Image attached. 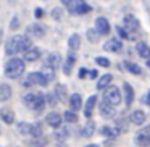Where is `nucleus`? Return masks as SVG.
<instances>
[{
	"label": "nucleus",
	"mask_w": 150,
	"mask_h": 147,
	"mask_svg": "<svg viewBox=\"0 0 150 147\" xmlns=\"http://www.w3.org/2000/svg\"><path fill=\"white\" fill-rule=\"evenodd\" d=\"M28 81L31 82V84H34V86H47V79L44 78V75L40 71H33V73H29V78H28Z\"/></svg>",
	"instance_id": "obj_9"
},
{
	"label": "nucleus",
	"mask_w": 150,
	"mask_h": 147,
	"mask_svg": "<svg viewBox=\"0 0 150 147\" xmlns=\"http://www.w3.org/2000/svg\"><path fill=\"white\" fill-rule=\"evenodd\" d=\"M42 10H40V8H37V10H36V18H42Z\"/></svg>",
	"instance_id": "obj_45"
},
{
	"label": "nucleus",
	"mask_w": 150,
	"mask_h": 147,
	"mask_svg": "<svg viewBox=\"0 0 150 147\" xmlns=\"http://www.w3.org/2000/svg\"><path fill=\"white\" fill-rule=\"evenodd\" d=\"M94 131H95V123H94V121H87L86 126L81 129V136L82 137H92Z\"/></svg>",
	"instance_id": "obj_28"
},
{
	"label": "nucleus",
	"mask_w": 150,
	"mask_h": 147,
	"mask_svg": "<svg viewBox=\"0 0 150 147\" xmlns=\"http://www.w3.org/2000/svg\"><path fill=\"white\" fill-rule=\"evenodd\" d=\"M55 94H47V95H44V100H45V102H49V104L50 105H55L57 104V102H58V100H55Z\"/></svg>",
	"instance_id": "obj_41"
},
{
	"label": "nucleus",
	"mask_w": 150,
	"mask_h": 147,
	"mask_svg": "<svg viewBox=\"0 0 150 147\" xmlns=\"http://www.w3.org/2000/svg\"><path fill=\"white\" fill-rule=\"evenodd\" d=\"M86 147H100L98 144H89V146H86Z\"/></svg>",
	"instance_id": "obj_48"
},
{
	"label": "nucleus",
	"mask_w": 150,
	"mask_h": 147,
	"mask_svg": "<svg viewBox=\"0 0 150 147\" xmlns=\"http://www.w3.org/2000/svg\"><path fill=\"white\" fill-rule=\"evenodd\" d=\"M123 89H124V100H126V105L131 107L134 102V89L129 82H123Z\"/></svg>",
	"instance_id": "obj_14"
},
{
	"label": "nucleus",
	"mask_w": 150,
	"mask_h": 147,
	"mask_svg": "<svg viewBox=\"0 0 150 147\" xmlns=\"http://www.w3.org/2000/svg\"><path fill=\"white\" fill-rule=\"evenodd\" d=\"M18 42H20V36H13L11 39H8L7 45H5V53H7V55H15V53H18Z\"/></svg>",
	"instance_id": "obj_11"
},
{
	"label": "nucleus",
	"mask_w": 150,
	"mask_h": 147,
	"mask_svg": "<svg viewBox=\"0 0 150 147\" xmlns=\"http://www.w3.org/2000/svg\"><path fill=\"white\" fill-rule=\"evenodd\" d=\"M65 120L68 121V123H76V121H78V115H76V111H73V110L65 111Z\"/></svg>",
	"instance_id": "obj_37"
},
{
	"label": "nucleus",
	"mask_w": 150,
	"mask_h": 147,
	"mask_svg": "<svg viewBox=\"0 0 150 147\" xmlns=\"http://www.w3.org/2000/svg\"><path fill=\"white\" fill-rule=\"evenodd\" d=\"M74 63H76V55H74V52H69L68 53V57H66V62H65V65H63V71H65V75H69L71 73V68L74 66Z\"/></svg>",
	"instance_id": "obj_21"
},
{
	"label": "nucleus",
	"mask_w": 150,
	"mask_h": 147,
	"mask_svg": "<svg viewBox=\"0 0 150 147\" xmlns=\"http://www.w3.org/2000/svg\"><path fill=\"white\" fill-rule=\"evenodd\" d=\"M134 142L139 147H149L150 146V129H149V126H145L142 131H139V133L136 134Z\"/></svg>",
	"instance_id": "obj_5"
},
{
	"label": "nucleus",
	"mask_w": 150,
	"mask_h": 147,
	"mask_svg": "<svg viewBox=\"0 0 150 147\" xmlns=\"http://www.w3.org/2000/svg\"><path fill=\"white\" fill-rule=\"evenodd\" d=\"M111 81H113V76H111L110 73H107V75H103V76H100V78H98L97 86H95V87H97L98 91H100V89H105L107 86L111 84Z\"/></svg>",
	"instance_id": "obj_23"
},
{
	"label": "nucleus",
	"mask_w": 150,
	"mask_h": 147,
	"mask_svg": "<svg viewBox=\"0 0 150 147\" xmlns=\"http://www.w3.org/2000/svg\"><path fill=\"white\" fill-rule=\"evenodd\" d=\"M124 68L131 73V75H142V68H140L137 63H132V62H124Z\"/></svg>",
	"instance_id": "obj_29"
},
{
	"label": "nucleus",
	"mask_w": 150,
	"mask_h": 147,
	"mask_svg": "<svg viewBox=\"0 0 150 147\" xmlns=\"http://www.w3.org/2000/svg\"><path fill=\"white\" fill-rule=\"evenodd\" d=\"M2 37H4V31L0 29V42H2Z\"/></svg>",
	"instance_id": "obj_49"
},
{
	"label": "nucleus",
	"mask_w": 150,
	"mask_h": 147,
	"mask_svg": "<svg viewBox=\"0 0 150 147\" xmlns=\"http://www.w3.org/2000/svg\"><path fill=\"white\" fill-rule=\"evenodd\" d=\"M45 121H47V124H49V126H52V128H58L60 124H62L63 118L60 116V113H57V111H52V113L47 115Z\"/></svg>",
	"instance_id": "obj_16"
},
{
	"label": "nucleus",
	"mask_w": 150,
	"mask_h": 147,
	"mask_svg": "<svg viewBox=\"0 0 150 147\" xmlns=\"http://www.w3.org/2000/svg\"><path fill=\"white\" fill-rule=\"evenodd\" d=\"M121 47H123L121 40H118V39H110V40H107V42H105L103 50H107V52H120Z\"/></svg>",
	"instance_id": "obj_17"
},
{
	"label": "nucleus",
	"mask_w": 150,
	"mask_h": 147,
	"mask_svg": "<svg viewBox=\"0 0 150 147\" xmlns=\"http://www.w3.org/2000/svg\"><path fill=\"white\" fill-rule=\"evenodd\" d=\"M116 31H118V34H120V37H123V39H129V34H127L123 28H116Z\"/></svg>",
	"instance_id": "obj_42"
},
{
	"label": "nucleus",
	"mask_w": 150,
	"mask_h": 147,
	"mask_svg": "<svg viewBox=\"0 0 150 147\" xmlns=\"http://www.w3.org/2000/svg\"><path fill=\"white\" fill-rule=\"evenodd\" d=\"M129 120H131V123L136 124V126H142V124L145 123V120H147L145 111H142V110H134L132 113H131Z\"/></svg>",
	"instance_id": "obj_10"
},
{
	"label": "nucleus",
	"mask_w": 150,
	"mask_h": 147,
	"mask_svg": "<svg viewBox=\"0 0 150 147\" xmlns=\"http://www.w3.org/2000/svg\"><path fill=\"white\" fill-rule=\"evenodd\" d=\"M13 91L8 84H0V102H7L8 99L11 97Z\"/></svg>",
	"instance_id": "obj_24"
},
{
	"label": "nucleus",
	"mask_w": 150,
	"mask_h": 147,
	"mask_svg": "<svg viewBox=\"0 0 150 147\" xmlns=\"http://www.w3.org/2000/svg\"><path fill=\"white\" fill-rule=\"evenodd\" d=\"M100 133L102 134H107L108 137H116V136H120L121 128H118V126H115V128H102Z\"/></svg>",
	"instance_id": "obj_33"
},
{
	"label": "nucleus",
	"mask_w": 150,
	"mask_h": 147,
	"mask_svg": "<svg viewBox=\"0 0 150 147\" xmlns=\"http://www.w3.org/2000/svg\"><path fill=\"white\" fill-rule=\"evenodd\" d=\"M86 37H87L91 42H98V37H100V34H98L95 29H89L87 33H86Z\"/></svg>",
	"instance_id": "obj_36"
},
{
	"label": "nucleus",
	"mask_w": 150,
	"mask_h": 147,
	"mask_svg": "<svg viewBox=\"0 0 150 147\" xmlns=\"http://www.w3.org/2000/svg\"><path fill=\"white\" fill-rule=\"evenodd\" d=\"M100 115H102L103 118H107V120H110V118H113L115 115H116V110L113 108V105L103 102V104L100 105Z\"/></svg>",
	"instance_id": "obj_15"
},
{
	"label": "nucleus",
	"mask_w": 150,
	"mask_h": 147,
	"mask_svg": "<svg viewBox=\"0 0 150 147\" xmlns=\"http://www.w3.org/2000/svg\"><path fill=\"white\" fill-rule=\"evenodd\" d=\"M0 118H2V121H4V123L13 124L15 113H13V110H10V108H2V110H0Z\"/></svg>",
	"instance_id": "obj_20"
},
{
	"label": "nucleus",
	"mask_w": 150,
	"mask_h": 147,
	"mask_svg": "<svg viewBox=\"0 0 150 147\" xmlns=\"http://www.w3.org/2000/svg\"><path fill=\"white\" fill-rule=\"evenodd\" d=\"M62 16H63V8H60V7L53 8V11H52V18H53V20L60 21V20H62Z\"/></svg>",
	"instance_id": "obj_38"
},
{
	"label": "nucleus",
	"mask_w": 150,
	"mask_h": 147,
	"mask_svg": "<svg viewBox=\"0 0 150 147\" xmlns=\"http://www.w3.org/2000/svg\"><path fill=\"white\" fill-rule=\"evenodd\" d=\"M26 34H28V37H36V39H40V37H44V34H45V26L40 24V23H33V24L28 26Z\"/></svg>",
	"instance_id": "obj_6"
},
{
	"label": "nucleus",
	"mask_w": 150,
	"mask_h": 147,
	"mask_svg": "<svg viewBox=\"0 0 150 147\" xmlns=\"http://www.w3.org/2000/svg\"><path fill=\"white\" fill-rule=\"evenodd\" d=\"M87 70H86V68H81V70H79V79H84L86 78V76H87Z\"/></svg>",
	"instance_id": "obj_43"
},
{
	"label": "nucleus",
	"mask_w": 150,
	"mask_h": 147,
	"mask_svg": "<svg viewBox=\"0 0 150 147\" xmlns=\"http://www.w3.org/2000/svg\"><path fill=\"white\" fill-rule=\"evenodd\" d=\"M68 102H69V108H71L73 111L81 110V107H82V97L79 94H73L71 97H68Z\"/></svg>",
	"instance_id": "obj_18"
},
{
	"label": "nucleus",
	"mask_w": 150,
	"mask_h": 147,
	"mask_svg": "<svg viewBox=\"0 0 150 147\" xmlns=\"http://www.w3.org/2000/svg\"><path fill=\"white\" fill-rule=\"evenodd\" d=\"M95 104H97V95H91V97L86 100V105H84V116L86 118H91L92 116Z\"/></svg>",
	"instance_id": "obj_13"
},
{
	"label": "nucleus",
	"mask_w": 150,
	"mask_h": 147,
	"mask_svg": "<svg viewBox=\"0 0 150 147\" xmlns=\"http://www.w3.org/2000/svg\"><path fill=\"white\" fill-rule=\"evenodd\" d=\"M40 73L44 75V78H45L47 81L55 79V68H52V66H49V65H44L42 70H40Z\"/></svg>",
	"instance_id": "obj_31"
},
{
	"label": "nucleus",
	"mask_w": 150,
	"mask_h": 147,
	"mask_svg": "<svg viewBox=\"0 0 150 147\" xmlns=\"http://www.w3.org/2000/svg\"><path fill=\"white\" fill-rule=\"evenodd\" d=\"M87 75H89V78L95 79V78H97V76H98V71H97V70H91V71H89Z\"/></svg>",
	"instance_id": "obj_44"
},
{
	"label": "nucleus",
	"mask_w": 150,
	"mask_h": 147,
	"mask_svg": "<svg viewBox=\"0 0 150 147\" xmlns=\"http://www.w3.org/2000/svg\"><path fill=\"white\" fill-rule=\"evenodd\" d=\"M47 137L44 136H39V137H33V139L28 142V147H45L47 146Z\"/></svg>",
	"instance_id": "obj_27"
},
{
	"label": "nucleus",
	"mask_w": 150,
	"mask_h": 147,
	"mask_svg": "<svg viewBox=\"0 0 150 147\" xmlns=\"http://www.w3.org/2000/svg\"><path fill=\"white\" fill-rule=\"evenodd\" d=\"M55 129V137L58 141H65L66 137L69 136V131H68V128L66 126H63V124H60L58 128H53Z\"/></svg>",
	"instance_id": "obj_26"
},
{
	"label": "nucleus",
	"mask_w": 150,
	"mask_h": 147,
	"mask_svg": "<svg viewBox=\"0 0 150 147\" xmlns=\"http://www.w3.org/2000/svg\"><path fill=\"white\" fill-rule=\"evenodd\" d=\"M45 65H49V66H52V68L57 70L60 65H62V55L57 53V52L50 53V55L47 57V60H45Z\"/></svg>",
	"instance_id": "obj_19"
},
{
	"label": "nucleus",
	"mask_w": 150,
	"mask_h": 147,
	"mask_svg": "<svg viewBox=\"0 0 150 147\" xmlns=\"http://www.w3.org/2000/svg\"><path fill=\"white\" fill-rule=\"evenodd\" d=\"M23 102L26 104V107H29L31 110H34L36 113H40L45 107V100H44L42 94H34V92H29L23 97Z\"/></svg>",
	"instance_id": "obj_2"
},
{
	"label": "nucleus",
	"mask_w": 150,
	"mask_h": 147,
	"mask_svg": "<svg viewBox=\"0 0 150 147\" xmlns=\"http://www.w3.org/2000/svg\"><path fill=\"white\" fill-rule=\"evenodd\" d=\"M23 73H24V60L15 57V58L7 62V65H5V76H8L11 79H18L23 76Z\"/></svg>",
	"instance_id": "obj_1"
},
{
	"label": "nucleus",
	"mask_w": 150,
	"mask_h": 147,
	"mask_svg": "<svg viewBox=\"0 0 150 147\" xmlns=\"http://www.w3.org/2000/svg\"><path fill=\"white\" fill-rule=\"evenodd\" d=\"M103 99H105V102L107 104H110V105H118V104H121V94H120V89L116 87V86H107L105 87V92H103Z\"/></svg>",
	"instance_id": "obj_4"
},
{
	"label": "nucleus",
	"mask_w": 150,
	"mask_h": 147,
	"mask_svg": "<svg viewBox=\"0 0 150 147\" xmlns=\"http://www.w3.org/2000/svg\"><path fill=\"white\" fill-rule=\"evenodd\" d=\"M68 47L71 50H78L79 47H81V37H79L78 34H73V36L68 39Z\"/></svg>",
	"instance_id": "obj_32"
},
{
	"label": "nucleus",
	"mask_w": 150,
	"mask_h": 147,
	"mask_svg": "<svg viewBox=\"0 0 150 147\" xmlns=\"http://www.w3.org/2000/svg\"><path fill=\"white\" fill-rule=\"evenodd\" d=\"M42 124L40 123H34V124H31V129H29V134L33 137H39V136H42Z\"/></svg>",
	"instance_id": "obj_34"
},
{
	"label": "nucleus",
	"mask_w": 150,
	"mask_h": 147,
	"mask_svg": "<svg viewBox=\"0 0 150 147\" xmlns=\"http://www.w3.org/2000/svg\"><path fill=\"white\" fill-rule=\"evenodd\" d=\"M95 31H97L100 36H107V34L110 33V23H108L107 18L98 16L97 20H95Z\"/></svg>",
	"instance_id": "obj_7"
},
{
	"label": "nucleus",
	"mask_w": 150,
	"mask_h": 147,
	"mask_svg": "<svg viewBox=\"0 0 150 147\" xmlns=\"http://www.w3.org/2000/svg\"><path fill=\"white\" fill-rule=\"evenodd\" d=\"M55 147H68V146H66V144L65 142H63V141H60V142L58 144H57V146Z\"/></svg>",
	"instance_id": "obj_47"
},
{
	"label": "nucleus",
	"mask_w": 150,
	"mask_h": 147,
	"mask_svg": "<svg viewBox=\"0 0 150 147\" xmlns=\"http://www.w3.org/2000/svg\"><path fill=\"white\" fill-rule=\"evenodd\" d=\"M95 62H97L98 66H103V68H108V66H110V62H108V58H105V57H97Z\"/></svg>",
	"instance_id": "obj_39"
},
{
	"label": "nucleus",
	"mask_w": 150,
	"mask_h": 147,
	"mask_svg": "<svg viewBox=\"0 0 150 147\" xmlns=\"http://www.w3.org/2000/svg\"><path fill=\"white\" fill-rule=\"evenodd\" d=\"M123 21H124V31H126L127 34H129V33H136V31L139 29V21H137L132 15L124 16Z\"/></svg>",
	"instance_id": "obj_8"
},
{
	"label": "nucleus",
	"mask_w": 150,
	"mask_h": 147,
	"mask_svg": "<svg viewBox=\"0 0 150 147\" xmlns=\"http://www.w3.org/2000/svg\"><path fill=\"white\" fill-rule=\"evenodd\" d=\"M136 49H137V53H139L142 58H149V55H150V47L147 45V42H137V45H136Z\"/></svg>",
	"instance_id": "obj_25"
},
{
	"label": "nucleus",
	"mask_w": 150,
	"mask_h": 147,
	"mask_svg": "<svg viewBox=\"0 0 150 147\" xmlns=\"http://www.w3.org/2000/svg\"><path fill=\"white\" fill-rule=\"evenodd\" d=\"M55 97H57V100H60V102L68 100V91H66V86H63V84L57 86L55 87Z\"/></svg>",
	"instance_id": "obj_22"
},
{
	"label": "nucleus",
	"mask_w": 150,
	"mask_h": 147,
	"mask_svg": "<svg viewBox=\"0 0 150 147\" xmlns=\"http://www.w3.org/2000/svg\"><path fill=\"white\" fill-rule=\"evenodd\" d=\"M142 104H149V94H145V95H144V97H142Z\"/></svg>",
	"instance_id": "obj_46"
},
{
	"label": "nucleus",
	"mask_w": 150,
	"mask_h": 147,
	"mask_svg": "<svg viewBox=\"0 0 150 147\" xmlns=\"http://www.w3.org/2000/svg\"><path fill=\"white\" fill-rule=\"evenodd\" d=\"M33 45L31 44V39L28 36H20V42H18V52H24L28 50L29 47Z\"/></svg>",
	"instance_id": "obj_30"
},
{
	"label": "nucleus",
	"mask_w": 150,
	"mask_h": 147,
	"mask_svg": "<svg viewBox=\"0 0 150 147\" xmlns=\"http://www.w3.org/2000/svg\"><path fill=\"white\" fill-rule=\"evenodd\" d=\"M40 57V50L37 47L31 45L28 50H24V62H37Z\"/></svg>",
	"instance_id": "obj_12"
},
{
	"label": "nucleus",
	"mask_w": 150,
	"mask_h": 147,
	"mask_svg": "<svg viewBox=\"0 0 150 147\" xmlns=\"http://www.w3.org/2000/svg\"><path fill=\"white\" fill-rule=\"evenodd\" d=\"M63 5L68 8V11L71 15H84L92 10L84 0H63Z\"/></svg>",
	"instance_id": "obj_3"
},
{
	"label": "nucleus",
	"mask_w": 150,
	"mask_h": 147,
	"mask_svg": "<svg viewBox=\"0 0 150 147\" xmlns=\"http://www.w3.org/2000/svg\"><path fill=\"white\" fill-rule=\"evenodd\" d=\"M18 28H20V18L13 16V18H11V23H10V29L11 31H16Z\"/></svg>",
	"instance_id": "obj_40"
},
{
	"label": "nucleus",
	"mask_w": 150,
	"mask_h": 147,
	"mask_svg": "<svg viewBox=\"0 0 150 147\" xmlns=\"http://www.w3.org/2000/svg\"><path fill=\"white\" fill-rule=\"evenodd\" d=\"M18 133L21 134H29V129H31V123H26V121H21V123H18Z\"/></svg>",
	"instance_id": "obj_35"
}]
</instances>
